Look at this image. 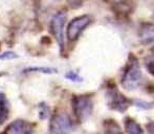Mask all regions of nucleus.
I'll use <instances>...</instances> for the list:
<instances>
[{
  "mask_svg": "<svg viewBox=\"0 0 154 134\" xmlns=\"http://www.w3.org/2000/svg\"><path fill=\"white\" fill-rule=\"evenodd\" d=\"M107 2H111V3H114V4H120V3H123L125 2L126 0H105Z\"/></svg>",
  "mask_w": 154,
  "mask_h": 134,
  "instance_id": "nucleus-15",
  "label": "nucleus"
},
{
  "mask_svg": "<svg viewBox=\"0 0 154 134\" xmlns=\"http://www.w3.org/2000/svg\"><path fill=\"white\" fill-rule=\"evenodd\" d=\"M4 134H35V130L29 123L22 120H18L13 122Z\"/></svg>",
  "mask_w": 154,
  "mask_h": 134,
  "instance_id": "nucleus-6",
  "label": "nucleus"
},
{
  "mask_svg": "<svg viewBox=\"0 0 154 134\" xmlns=\"http://www.w3.org/2000/svg\"><path fill=\"white\" fill-rule=\"evenodd\" d=\"M66 22V13L59 12L53 17L51 22V31L55 36L61 50L64 48V25Z\"/></svg>",
  "mask_w": 154,
  "mask_h": 134,
  "instance_id": "nucleus-4",
  "label": "nucleus"
},
{
  "mask_svg": "<svg viewBox=\"0 0 154 134\" xmlns=\"http://www.w3.org/2000/svg\"><path fill=\"white\" fill-rule=\"evenodd\" d=\"M143 81V73L136 60H133L126 67L123 73L122 85L125 89L133 90L140 85Z\"/></svg>",
  "mask_w": 154,
  "mask_h": 134,
  "instance_id": "nucleus-1",
  "label": "nucleus"
},
{
  "mask_svg": "<svg viewBox=\"0 0 154 134\" xmlns=\"http://www.w3.org/2000/svg\"><path fill=\"white\" fill-rule=\"evenodd\" d=\"M8 115V102L4 96V94L0 93V125L3 124L6 120Z\"/></svg>",
  "mask_w": 154,
  "mask_h": 134,
  "instance_id": "nucleus-10",
  "label": "nucleus"
},
{
  "mask_svg": "<svg viewBox=\"0 0 154 134\" xmlns=\"http://www.w3.org/2000/svg\"><path fill=\"white\" fill-rule=\"evenodd\" d=\"M25 72H31V71H35V72H42V73H55L57 70L54 68H49V67H31L29 69H25Z\"/></svg>",
  "mask_w": 154,
  "mask_h": 134,
  "instance_id": "nucleus-12",
  "label": "nucleus"
},
{
  "mask_svg": "<svg viewBox=\"0 0 154 134\" xmlns=\"http://www.w3.org/2000/svg\"><path fill=\"white\" fill-rule=\"evenodd\" d=\"M66 78L69 80H71V81L73 82H78V81H81V79L79 78V75H77V73L72 72V71H70V72L66 73Z\"/></svg>",
  "mask_w": 154,
  "mask_h": 134,
  "instance_id": "nucleus-14",
  "label": "nucleus"
},
{
  "mask_svg": "<svg viewBox=\"0 0 154 134\" xmlns=\"http://www.w3.org/2000/svg\"><path fill=\"white\" fill-rule=\"evenodd\" d=\"M130 103L128 102L127 99L119 91H112L110 93V107L113 110H119V111H125L128 108Z\"/></svg>",
  "mask_w": 154,
  "mask_h": 134,
  "instance_id": "nucleus-7",
  "label": "nucleus"
},
{
  "mask_svg": "<svg viewBox=\"0 0 154 134\" xmlns=\"http://www.w3.org/2000/svg\"><path fill=\"white\" fill-rule=\"evenodd\" d=\"M125 129L127 134H144L142 127L131 118H127L125 120Z\"/></svg>",
  "mask_w": 154,
  "mask_h": 134,
  "instance_id": "nucleus-9",
  "label": "nucleus"
},
{
  "mask_svg": "<svg viewBox=\"0 0 154 134\" xmlns=\"http://www.w3.org/2000/svg\"><path fill=\"white\" fill-rule=\"evenodd\" d=\"M138 36L143 44H154V24L148 23L142 25Z\"/></svg>",
  "mask_w": 154,
  "mask_h": 134,
  "instance_id": "nucleus-8",
  "label": "nucleus"
},
{
  "mask_svg": "<svg viewBox=\"0 0 154 134\" xmlns=\"http://www.w3.org/2000/svg\"><path fill=\"white\" fill-rule=\"evenodd\" d=\"M72 107L78 120H85L91 114L93 104L88 96H78L73 99Z\"/></svg>",
  "mask_w": 154,
  "mask_h": 134,
  "instance_id": "nucleus-3",
  "label": "nucleus"
},
{
  "mask_svg": "<svg viewBox=\"0 0 154 134\" xmlns=\"http://www.w3.org/2000/svg\"><path fill=\"white\" fill-rule=\"evenodd\" d=\"M72 130V122L65 112L55 114L51 120L49 132L51 134H70Z\"/></svg>",
  "mask_w": 154,
  "mask_h": 134,
  "instance_id": "nucleus-2",
  "label": "nucleus"
},
{
  "mask_svg": "<svg viewBox=\"0 0 154 134\" xmlns=\"http://www.w3.org/2000/svg\"><path fill=\"white\" fill-rule=\"evenodd\" d=\"M105 134H123V132L116 122H108L105 126Z\"/></svg>",
  "mask_w": 154,
  "mask_h": 134,
  "instance_id": "nucleus-11",
  "label": "nucleus"
},
{
  "mask_svg": "<svg viewBox=\"0 0 154 134\" xmlns=\"http://www.w3.org/2000/svg\"><path fill=\"white\" fill-rule=\"evenodd\" d=\"M18 57L16 53L14 51L10 50V51H5V53H1L0 55V60H13V59H16Z\"/></svg>",
  "mask_w": 154,
  "mask_h": 134,
  "instance_id": "nucleus-13",
  "label": "nucleus"
},
{
  "mask_svg": "<svg viewBox=\"0 0 154 134\" xmlns=\"http://www.w3.org/2000/svg\"><path fill=\"white\" fill-rule=\"evenodd\" d=\"M89 16H80L70 21L67 27V38L69 41H75L90 23Z\"/></svg>",
  "mask_w": 154,
  "mask_h": 134,
  "instance_id": "nucleus-5",
  "label": "nucleus"
}]
</instances>
